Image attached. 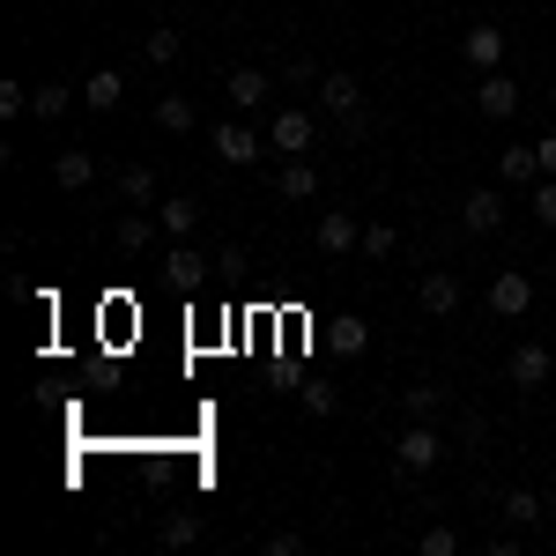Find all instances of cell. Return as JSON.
Wrapping results in <instances>:
<instances>
[{
	"mask_svg": "<svg viewBox=\"0 0 556 556\" xmlns=\"http://www.w3.org/2000/svg\"><path fill=\"white\" fill-rule=\"evenodd\" d=\"M505 379H513L519 393H534V386H549V349H542V342H519L513 356H505Z\"/></svg>",
	"mask_w": 556,
	"mask_h": 556,
	"instance_id": "cell-9",
	"label": "cell"
},
{
	"mask_svg": "<svg viewBox=\"0 0 556 556\" xmlns=\"http://www.w3.org/2000/svg\"><path fill=\"white\" fill-rule=\"evenodd\" d=\"M260 149H267V141H260L245 119H223V127H215V156H223V164H260Z\"/></svg>",
	"mask_w": 556,
	"mask_h": 556,
	"instance_id": "cell-10",
	"label": "cell"
},
{
	"mask_svg": "<svg viewBox=\"0 0 556 556\" xmlns=\"http://www.w3.org/2000/svg\"><path fill=\"white\" fill-rule=\"evenodd\" d=\"M438 460H445L438 424H408V430H401V445H393V468H401V475H430Z\"/></svg>",
	"mask_w": 556,
	"mask_h": 556,
	"instance_id": "cell-1",
	"label": "cell"
},
{
	"mask_svg": "<svg viewBox=\"0 0 556 556\" xmlns=\"http://www.w3.org/2000/svg\"><path fill=\"white\" fill-rule=\"evenodd\" d=\"M416 298H424V312H430V319H453V312H460V275H445V267H430V275H424V290H416Z\"/></svg>",
	"mask_w": 556,
	"mask_h": 556,
	"instance_id": "cell-12",
	"label": "cell"
},
{
	"mask_svg": "<svg viewBox=\"0 0 556 556\" xmlns=\"http://www.w3.org/2000/svg\"><path fill=\"white\" fill-rule=\"evenodd\" d=\"M275 186H282V201H312V193H319V172H312L304 156H282V178H275Z\"/></svg>",
	"mask_w": 556,
	"mask_h": 556,
	"instance_id": "cell-17",
	"label": "cell"
},
{
	"mask_svg": "<svg viewBox=\"0 0 556 556\" xmlns=\"http://www.w3.org/2000/svg\"><path fill=\"white\" fill-rule=\"evenodd\" d=\"M401 408H408V424H430V416L445 408V386H408V393H401Z\"/></svg>",
	"mask_w": 556,
	"mask_h": 556,
	"instance_id": "cell-24",
	"label": "cell"
},
{
	"mask_svg": "<svg viewBox=\"0 0 556 556\" xmlns=\"http://www.w3.org/2000/svg\"><path fill=\"white\" fill-rule=\"evenodd\" d=\"M319 104H327L334 119H356V112H364V83L334 67V75H319Z\"/></svg>",
	"mask_w": 556,
	"mask_h": 556,
	"instance_id": "cell-11",
	"label": "cell"
},
{
	"mask_svg": "<svg viewBox=\"0 0 556 556\" xmlns=\"http://www.w3.org/2000/svg\"><path fill=\"white\" fill-rule=\"evenodd\" d=\"M527 208H534V223L556 230V178H534V186H527Z\"/></svg>",
	"mask_w": 556,
	"mask_h": 556,
	"instance_id": "cell-29",
	"label": "cell"
},
{
	"mask_svg": "<svg viewBox=\"0 0 556 556\" xmlns=\"http://www.w3.org/2000/svg\"><path fill=\"white\" fill-rule=\"evenodd\" d=\"M460 60H468L475 75H497V67H505V30H497V23H468V30H460Z\"/></svg>",
	"mask_w": 556,
	"mask_h": 556,
	"instance_id": "cell-2",
	"label": "cell"
},
{
	"mask_svg": "<svg viewBox=\"0 0 556 556\" xmlns=\"http://www.w3.org/2000/svg\"><path fill=\"white\" fill-rule=\"evenodd\" d=\"M149 245H156V223H149V215L134 208L127 223H119V253H149Z\"/></svg>",
	"mask_w": 556,
	"mask_h": 556,
	"instance_id": "cell-27",
	"label": "cell"
},
{
	"mask_svg": "<svg viewBox=\"0 0 556 556\" xmlns=\"http://www.w3.org/2000/svg\"><path fill=\"white\" fill-rule=\"evenodd\" d=\"M156 542H164V549H193V542H201V519H193V513H164Z\"/></svg>",
	"mask_w": 556,
	"mask_h": 556,
	"instance_id": "cell-22",
	"label": "cell"
},
{
	"mask_svg": "<svg viewBox=\"0 0 556 556\" xmlns=\"http://www.w3.org/2000/svg\"><path fill=\"white\" fill-rule=\"evenodd\" d=\"M416 549H424V556H460V534H453V527H424Z\"/></svg>",
	"mask_w": 556,
	"mask_h": 556,
	"instance_id": "cell-31",
	"label": "cell"
},
{
	"mask_svg": "<svg viewBox=\"0 0 556 556\" xmlns=\"http://www.w3.org/2000/svg\"><path fill=\"white\" fill-rule=\"evenodd\" d=\"M312 245H319L327 260H349V253H364V230H356V215H349V208H334V215H319Z\"/></svg>",
	"mask_w": 556,
	"mask_h": 556,
	"instance_id": "cell-4",
	"label": "cell"
},
{
	"mask_svg": "<svg viewBox=\"0 0 556 556\" xmlns=\"http://www.w3.org/2000/svg\"><path fill=\"white\" fill-rule=\"evenodd\" d=\"M298 401H304V416H334V408H342V386L334 379H298Z\"/></svg>",
	"mask_w": 556,
	"mask_h": 556,
	"instance_id": "cell-18",
	"label": "cell"
},
{
	"mask_svg": "<svg viewBox=\"0 0 556 556\" xmlns=\"http://www.w3.org/2000/svg\"><path fill=\"white\" fill-rule=\"evenodd\" d=\"M497 513H505V519H513V527H519V534H527L534 519L549 513V497H534V490H513V497H497Z\"/></svg>",
	"mask_w": 556,
	"mask_h": 556,
	"instance_id": "cell-20",
	"label": "cell"
},
{
	"mask_svg": "<svg viewBox=\"0 0 556 556\" xmlns=\"http://www.w3.org/2000/svg\"><path fill=\"white\" fill-rule=\"evenodd\" d=\"M156 127H164V134H193V97L164 89V97H156Z\"/></svg>",
	"mask_w": 556,
	"mask_h": 556,
	"instance_id": "cell-19",
	"label": "cell"
},
{
	"mask_svg": "<svg viewBox=\"0 0 556 556\" xmlns=\"http://www.w3.org/2000/svg\"><path fill=\"white\" fill-rule=\"evenodd\" d=\"M75 104H83V89H67V83H38L30 89V112H38V119H67Z\"/></svg>",
	"mask_w": 556,
	"mask_h": 556,
	"instance_id": "cell-15",
	"label": "cell"
},
{
	"mask_svg": "<svg viewBox=\"0 0 556 556\" xmlns=\"http://www.w3.org/2000/svg\"><path fill=\"white\" fill-rule=\"evenodd\" d=\"M497 172H505V178H513V186H519V193H527V186L542 178V149H527V141H513V149L497 156Z\"/></svg>",
	"mask_w": 556,
	"mask_h": 556,
	"instance_id": "cell-16",
	"label": "cell"
},
{
	"mask_svg": "<svg viewBox=\"0 0 556 556\" xmlns=\"http://www.w3.org/2000/svg\"><path fill=\"white\" fill-rule=\"evenodd\" d=\"M393 245H401V230H393V223H371V230H364V260H386Z\"/></svg>",
	"mask_w": 556,
	"mask_h": 556,
	"instance_id": "cell-30",
	"label": "cell"
},
{
	"mask_svg": "<svg viewBox=\"0 0 556 556\" xmlns=\"http://www.w3.org/2000/svg\"><path fill=\"white\" fill-rule=\"evenodd\" d=\"M119 97H127V75H119V67H97V75H83V104H89V112H112Z\"/></svg>",
	"mask_w": 556,
	"mask_h": 556,
	"instance_id": "cell-13",
	"label": "cell"
},
{
	"mask_svg": "<svg viewBox=\"0 0 556 556\" xmlns=\"http://www.w3.org/2000/svg\"><path fill=\"white\" fill-rule=\"evenodd\" d=\"M164 282H172V290H186V298H193V290H201V282H208V253H193V245H186V238H178L172 253H164Z\"/></svg>",
	"mask_w": 556,
	"mask_h": 556,
	"instance_id": "cell-8",
	"label": "cell"
},
{
	"mask_svg": "<svg viewBox=\"0 0 556 556\" xmlns=\"http://www.w3.org/2000/svg\"><path fill=\"white\" fill-rule=\"evenodd\" d=\"M460 230H468V238H497V230H505V193H490V186L460 193Z\"/></svg>",
	"mask_w": 556,
	"mask_h": 556,
	"instance_id": "cell-3",
	"label": "cell"
},
{
	"mask_svg": "<svg viewBox=\"0 0 556 556\" xmlns=\"http://www.w3.org/2000/svg\"><path fill=\"white\" fill-rule=\"evenodd\" d=\"M52 186H60V193H83V186H97V156H89V149H67V156L52 164Z\"/></svg>",
	"mask_w": 556,
	"mask_h": 556,
	"instance_id": "cell-14",
	"label": "cell"
},
{
	"mask_svg": "<svg viewBox=\"0 0 556 556\" xmlns=\"http://www.w3.org/2000/svg\"><path fill=\"white\" fill-rule=\"evenodd\" d=\"M0 112H8V119H15V112H30V89H23V83H0Z\"/></svg>",
	"mask_w": 556,
	"mask_h": 556,
	"instance_id": "cell-32",
	"label": "cell"
},
{
	"mask_svg": "<svg viewBox=\"0 0 556 556\" xmlns=\"http://www.w3.org/2000/svg\"><path fill=\"white\" fill-rule=\"evenodd\" d=\"M475 112H482V119H513V112H519V83L505 75V67L475 83Z\"/></svg>",
	"mask_w": 556,
	"mask_h": 556,
	"instance_id": "cell-7",
	"label": "cell"
},
{
	"mask_svg": "<svg viewBox=\"0 0 556 556\" xmlns=\"http://www.w3.org/2000/svg\"><path fill=\"white\" fill-rule=\"evenodd\" d=\"M267 149H275V156H304V149H312V112L282 104V112H275V127H267Z\"/></svg>",
	"mask_w": 556,
	"mask_h": 556,
	"instance_id": "cell-5",
	"label": "cell"
},
{
	"mask_svg": "<svg viewBox=\"0 0 556 556\" xmlns=\"http://www.w3.org/2000/svg\"><path fill=\"white\" fill-rule=\"evenodd\" d=\"M327 349H334V356H364V349H371V327H364V319H334V327H327Z\"/></svg>",
	"mask_w": 556,
	"mask_h": 556,
	"instance_id": "cell-21",
	"label": "cell"
},
{
	"mask_svg": "<svg viewBox=\"0 0 556 556\" xmlns=\"http://www.w3.org/2000/svg\"><path fill=\"white\" fill-rule=\"evenodd\" d=\"M230 104H267V75L260 67H230Z\"/></svg>",
	"mask_w": 556,
	"mask_h": 556,
	"instance_id": "cell-25",
	"label": "cell"
},
{
	"mask_svg": "<svg viewBox=\"0 0 556 556\" xmlns=\"http://www.w3.org/2000/svg\"><path fill=\"white\" fill-rule=\"evenodd\" d=\"M490 312H497V319H527V312H534V282H527L519 267H505V275L490 282Z\"/></svg>",
	"mask_w": 556,
	"mask_h": 556,
	"instance_id": "cell-6",
	"label": "cell"
},
{
	"mask_svg": "<svg viewBox=\"0 0 556 556\" xmlns=\"http://www.w3.org/2000/svg\"><path fill=\"white\" fill-rule=\"evenodd\" d=\"M534 149H542V178H556V134H542Z\"/></svg>",
	"mask_w": 556,
	"mask_h": 556,
	"instance_id": "cell-33",
	"label": "cell"
},
{
	"mask_svg": "<svg viewBox=\"0 0 556 556\" xmlns=\"http://www.w3.org/2000/svg\"><path fill=\"white\" fill-rule=\"evenodd\" d=\"M119 201L149 208V201H156V172H149V164H127V172H119Z\"/></svg>",
	"mask_w": 556,
	"mask_h": 556,
	"instance_id": "cell-23",
	"label": "cell"
},
{
	"mask_svg": "<svg viewBox=\"0 0 556 556\" xmlns=\"http://www.w3.org/2000/svg\"><path fill=\"white\" fill-rule=\"evenodd\" d=\"M156 208H164V230L172 238H193L201 230V201H156Z\"/></svg>",
	"mask_w": 556,
	"mask_h": 556,
	"instance_id": "cell-26",
	"label": "cell"
},
{
	"mask_svg": "<svg viewBox=\"0 0 556 556\" xmlns=\"http://www.w3.org/2000/svg\"><path fill=\"white\" fill-rule=\"evenodd\" d=\"M141 52H149V67H172V60H178V30H172V23H164V30H149Z\"/></svg>",
	"mask_w": 556,
	"mask_h": 556,
	"instance_id": "cell-28",
	"label": "cell"
},
{
	"mask_svg": "<svg viewBox=\"0 0 556 556\" xmlns=\"http://www.w3.org/2000/svg\"><path fill=\"white\" fill-rule=\"evenodd\" d=\"M549 519H556V490H549Z\"/></svg>",
	"mask_w": 556,
	"mask_h": 556,
	"instance_id": "cell-34",
	"label": "cell"
}]
</instances>
